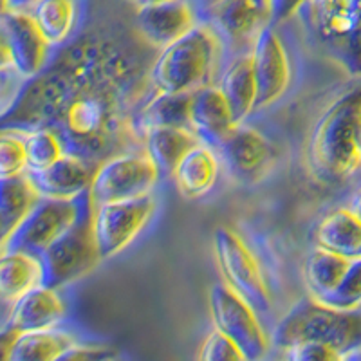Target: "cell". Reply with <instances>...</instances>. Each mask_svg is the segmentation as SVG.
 I'll list each match as a JSON object with an SVG mask.
<instances>
[{
	"mask_svg": "<svg viewBox=\"0 0 361 361\" xmlns=\"http://www.w3.org/2000/svg\"><path fill=\"white\" fill-rule=\"evenodd\" d=\"M148 42L137 33L96 29L58 47L60 54L33 80L2 114L8 130L53 128L66 152L99 164L130 152L140 141L132 119L152 87L147 62ZM154 89V87H152Z\"/></svg>",
	"mask_w": 361,
	"mask_h": 361,
	"instance_id": "1",
	"label": "cell"
},
{
	"mask_svg": "<svg viewBox=\"0 0 361 361\" xmlns=\"http://www.w3.org/2000/svg\"><path fill=\"white\" fill-rule=\"evenodd\" d=\"M361 83L336 102L316 121L309 143L312 169L329 179H345L361 166Z\"/></svg>",
	"mask_w": 361,
	"mask_h": 361,
	"instance_id": "2",
	"label": "cell"
},
{
	"mask_svg": "<svg viewBox=\"0 0 361 361\" xmlns=\"http://www.w3.org/2000/svg\"><path fill=\"white\" fill-rule=\"evenodd\" d=\"M221 58V35L197 24L188 35L161 49L150 69L154 90L193 94L212 85Z\"/></svg>",
	"mask_w": 361,
	"mask_h": 361,
	"instance_id": "3",
	"label": "cell"
},
{
	"mask_svg": "<svg viewBox=\"0 0 361 361\" xmlns=\"http://www.w3.org/2000/svg\"><path fill=\"white\" fill-rule=\"evenodd\" d=\"M302 341H320L340 350L343 357L361 350V309L347 311L309 296L302 298L273 331L280 350Z\"/></svg>",
	"mask_w": 361,
	"mask_h": 361,
	"instance_id": "4",
	"label": "cell"
},
{
	"mask_svg": "<svg viewBox=\"0 0 361 361\" xmlns=\"http://www.w3.org/2000/svg\"><path fill=\"white\" fill-rule=\"evenodd\" d=\"M307 20L322 49L350 78H361V0H307Z\"/></svg>",
	"mask_w": 361,
	"mask_h": 361,
	"instance_id": "5",
	"label": "cell"
},
{
	"mask_svg": "<svg viewBox=\"0 0 361 361\" xmlns=\"http://www.w3.org/2000/svg\"><path fill=\"white\" fill-rule=\"evenodd\" d=\"M92 217H94V204L92 199H89L78 221L40 255L45 273L44 286L54 289L69 286L89 275L102 262Z\"/></svg>",
	"mask_w": 361,
	"mask_h": 361,
	"instance_id": "6",
	"label": "cell"
},
{
	"mask_svg": "<svg viewBox=\"0 0 361 361\" xmlns=\"http://www.w3.org/2000/svg\"><path fill=\"white\" fill-rule=\"evenodd\" d=\"M159 176V169L145 150L118 154L98 164L89 195L92 204L141 197L154 192Z\"/></svg>",
	"mask_w": 361,
	"mask_h": 361,
	"instance_id": "7",
	"label": "cell"
},
{
	"mask_svg": "<svg viewBox=\"0 0 361 361\" xmlns=\"http://www.w3.org/2000/svg\"><path fill=\"white\" fill-rule=\"evenodd\" d=\"M215 260L224 282L247 300L257 311L266 312L271 307V291L264 279L262 267L243 238L230 228H217L214 235Z\"/></svg>",
	"mask_w": 361,
	"mask_h": 361,
	"instance_id": "8",
	"label": "cell"
},
{
	"mask_svg": "<svg viewBox=\"0 0 361 361\" xmlns=\"http://www.w3.org/2000/svg\"><path fill=\"white\" fill-rule=\"evenodd\" d=\"M209 316L214 327L240 347L247 361H259L269 350V338L257 309L228 283H215L209 291Z\"/></svg>",
	"mask_w": 361,
	"mask_h": 361,
	"instance_id": "9",
	"label": "cell"
},
{
	"mask_svg": "<svg viewBox=\"0 0 361 361\" xmlns=\"http://www.w3.org/2000/svg\"><path fill=\"white\" fill-rule=\"evenodd\" d=\"M156 212L152 193L125 201L94 204V237L102 260H109L127 250L143 231Z\"/></svg>",
	"mask_w": 361,
	"mask_h": 361,
	"instance_id": "10",
	"label": "cell"
},
{
	"mask_svg": "<svg viewBox=\"0 0 361 361\" xmlns=\"http://www.w3.org/2000/svg\"><path fill=\"white\" fill-rule=\"evenodd\" d=\"M90 195L85 192L76 199H47L42 197L27 215L18 230L13 233L2 251L18 250L40 257L51 244L62 237L74 222L78 221L82 209L89 202Z\"/></svg>",
	"mask_w": 361,
	"mask_h": 361,
	"instance_id": "11",
	"label": "cell"
},
{
	"mask_svg": "<svg viewBox=\"0 0 361 361\" xmlns=\"http://www.w3.org/2000/svg\"><path fill=\"white\" fill-rule=\"evenodd\" d=\"M208 15L221 38L238 51H251L264 29L273 27L271 0H215Z\"/></svg>",
	"mask_w": 361,
	"mask_h": 361,
	"instance_id": "12",
	"label": "cell"
},
{
	"mask_svg": "<svg viewBox=\"0 0 361 361\" xmlns=\"http://www.w3.org/2000/svg\"><path fill=\"white\" fill-rule=\"evenodd\" d=\"M2 44L24 80H33L49 63L53 47L29 11H2Z\"/></svg>",
	"mask_w": 361,
	"mask_h": 361,
	"instance_id": "13",
	"label": "cell"
},
{
	"mask_svg": "<svg viewBox=\"0 0 361 361\" xmlns=\"http://www.w3.org/2000/svg\"><path fill=\"white\" fill-rule=\"evenodd\" d=\"M226 169L240 183H257L273 166L275 152L269 141L257 128L235 125L219 145Z\"/></svg>",
	"mask_w": 361,
	"mask_h": 361,
	"instance_id": "14",
	"label": "cell"
},
{
	"mask_svg": "<svg viewBox=\"0 0 361 361\" xmlns=\"http://www.w3.org/2000/svg\"><path fill=\"white\" fill-rule=\"evenodd\" d=\"M255 80H257V109H266L279 102L291 83V63L283 42L275 27L264 29L251 47Z\"/></svg>",
	"mask_w": 361,
	"mask_h": 361,
	"instance_id": "15",
	"label": "cell"
},
{
	"mask_svg": "<svg viewBox=\"0 0 361 361\" xmlns=\"http://www.w3.org/2000/svg\"><path fill=\"white\" fill-rule=\"evenodd\" d=\"M2 322V341H8L17 334L40 329H53L66 318V304L58 289L38 286L25 293L11 307Z\"/></svg>",
	"mask_w": 361,
	"mask_h": 361,
	"instance_id": "16",
	"label": "cell"
},
{
	"mask_svg": "<svg viewBox=\"0 0 361 361\" xmlns=\"http://www.w3.org/2000/svg\"><path fill=\"white\" fill-rule=\"evenodd\" d=\"M195 25H197L195 13L188 0H172L164 4L143 6V8H137V15H135L137 33L156 49H164L173 42L180 40Z\"/></svg>",
	"mask_w": 361,
	"mask_h": 361,
	"instance_id": "17",
	"label": "cell"
},
{
	"mask_svg": "<svg viewBox=\"0 0 361 361\" xmlns=\"http://www.w3.org/2000/svg\"><path fill=\"white\" fill-rule=\"evenodd\" d=\"M98 164L66 152L47 169L27 172L42 197L76 199L89 192Z\"/></svg>",
	"mask_w": 361,
	"mask_h": 361,
	"instance_id": "18",
	"label": "cell"
},
{
	"mask_svg": "<svg viewBox=\"0 0 361 361\" xmlns=\"http://www.w3.org/2000/svg\"><path fill=\"white\" fill-rule=\"evenodd\" d=\"M235 127L230 103L219 85H208L193 92L190 109V130L197 135L202 145L215 147L222 143Z\"/></svg>",
	"mask_w": 361,
	"mask_h": 361,
	"instance_id": "19",
	"label": "cell"
},
{
	"mask_svg": "<svg viewBox=\"0 0 361 361\" xmlns=\"http://www.w3.org/2000/svg\"><path fill=\"white\" fill-rule=\"evenodd\" d=\"M193 94L186 92H164L154 90V94L141 105L132 119V130L143 143L147 132L161 127L190 128V109Z\"/></svg>",
	"mask_w": 361,
	"mask_h": 361,
	"instance_id": "20",
	"label": "cell"
},
{
	"mask_svg": "<svg viewBox=\"0 0 361 361\" xmlns=\"http://www.w3.org/2000/svg\"><path fill=\"white\" fill-rule=\"evenodd\" d=\"M44 264L40 257L27 251H2L0 260V298L11 307L25 293L44 286Z\"/></svg>",
	"mask_w": 361,
	"mask_h": 361,
	"instance_id": "21",
	"label": "cell"
},
{
	"mask_svg": "<svg viewBox=\"0 0 361 361\" xmlns=\"http://www.w3.org/2000/svg\"><path fill=\"white\" fill-rule=\"evenodd\" d=\"M0 186V246H6L18 226L42 201V195L29 173L2 177Z\"/></svg>",
	"mask_w": 361,
	"mask_h": 361,
	"instance_id": "22",
	"label": "cell"
},
{
	"mask_svg": "<svg viewBox=\"0 0 361 361\" xmlns=\"http://www.w3.org/2000/svg\"><path fill=\"white\" fill-rule=\"evenodd\" d=\"M76 343V338L66 331L40 329L17 334L4 345V360L8 361H58Z\"/></svg>",
	"mask_w": 361,
	"mask_h": 361,
	"instance_id": "23",
	"label": "cell"
},
{
	"mask_svg": "<svg viewBox=\"0 0 361 361\" xmlns=\"http://www.w3.org/2000/svg\"><path fill=\"white\" fill-rule=\"evenodd\" d=\"M173 183L186 199H201L217 183L219 161L212 147L199 143L193 147L172 172Z\"/></svg>",
	"mask_w": 361,
	"mask_h": 361,
	"instance_id": "24",
	"label": "cell"
},
{
	"mask_svg": "<svg viewBox=\"0 0 361 361\" xmlns=\"http://www.w3.org/2000/svg\"><path fill=\"white\" fill-rule=\"evenodd\" d=\"M219 87L230 103L235 125L244 123L247 116L257 111V96H259L251 53H244L235 58L222 74Z\"/></svg>",
	"mask_w": 361,
	"mask_h": 361,
	"instance_id": "25",
	"label": "cell"
},
{
	"mask_svg": "<svg viewBox=\"0 0 361 361\" xmlns=\"http://www.w3.org/2000/svg\"><path fill=\"white\" fill-rule=\"evenodd\" d=\"M314 240L316 246L345 259H361V221L350 208L334 209L316 226Z\"/></svg>",
	"mask_w": 361,
	"mask_h": 361,
	"instance_id": "26",
	"label": "cell"
},
{
	"mask_svg": "<svg viewBox=\"0 0 361 361\" xmlns=\"http://www.w3.org/2000/svg\"><path fill=\"white\" fill-rule=\"evenodd\" d=\"M199 143L201 141L190 128L161 127L147 132L143 140V150L154 161L161 173L172 176L179 161Z\"/></svg>",
	"mask_w": 361,
	"mask_h": 361,
	"instance_id": "27",
	"label": "cell"
},
{
	"mask_svg": "<svg viewBox=\"0 0 361 361\" xmlns=\"http://www.w3.org/2000/svg\"><path fill=\"white\" fill-rule=\"evenodd\" d=\"M53 49L62 47L76 31L82 0H37L29 9Z\"/></svg>",
	"mask_w": 361,
	"mask_h": 361,
	"instance_id": "28",
	"label": "cell"
},
{
	"mask_svg": "<svg viewBox=\"0 0 361 361\" xmlns=\"http://www.w3.org/2000/svg\"><path fill=\"white\" fill-rule=\"evenodd\" d=\"M350 262H353L350 259L316 246L309 253L304 266V279L311 296L322 300L331 295L347 273Z\"/></svg>",
	"mask_w": 361,
	"mask_h": 361,
	"instance_id": "29",
	"label": "cell"
},
{
	"mask_svg": "<svg viewBox=\"0 0 361 361\" xmlns=\"http://www.w3.org/2000/svg\"><path fill=\"white\" fill-rule=\"evenodd\" d=\"M25 140V148H27V163L29 172L35 170L47 169L49 164L66 154L60 135L53 128L42 127L29 132H20Z\"/></svg>",
	"mask_w": 361,
	"mask_h": 361,
	"instance_id": "30",
	"label": "cell"
},
{
	"mask_svg": "<svg viewBox=\"0 0 361 361\" xmlns=\"http://www.w3.org/2000/svg\"><path fill=\"white\" fill-rule=\"evenodd\" d=\"M29 172L24 135L17 130H2L0 137V176L13 177Z\"/></svg>",
	"mask_w": 361,
	"mask_h": 361,
	"instance_id": "31",
	"label": "cell"
},
{
	"mask_svg": "<svg viewBox=\"0 0 361 361\" xmlns=\"http://www.w3.org/2000/svg\"><path fill=\"white\" fill-rule=\"evenodd\" d=\"M322 302L347 311L361 309V259H354L350 262L338 288L331 295L322 298Z\"/></svg>",
	"mask_w": 361,
	"mask_h": 361,
	"instance_id": "32",
	"label": "cell"
},
{
	"mask_svg": "<svg viewBox=\"0 0 361 361\" xmlns=\"http://www.w3.org/2000/svg\"><path fill=\"white\" fill-rule=\"evenodd\" d=\"M199 360L204 361H244L246 356L230 336H226L219 329L209 333L199 353Z\"/></svg>",
	"mask_w": 361,
	"mask_h": 361,
	"instance_id": "33",
	"label": "cell"
},
{
	"mask_svg": "<svg viewBox=\"0 0 361 361\" xmlns=\"http://www.w3.org/2000/svg\"><path fill=\"white\" fill-rule=\"evenodd\" d=\"M286 357L293 361H338L343 360V354L334 347L320 341H302L283 349Z\"/></svg>",
	"mask_w": 361,
	"mask_h": 361,
	"instance_id": "34",
	"label": "cell"
},
{
	"mask_svg": "<svg viewBox=\"0 0 361 361\" xmlns=\"http://www.w3.org/2000/svg\"><path fill=\"white\" fill-rule=\"evenodd\" d=\"M118 356L112 347L109 345H99V343H76L63 354L62 360L66 361H99V360H112V357Z\"/></svg>",
	"mask_w": 361,
	"mask_h": 361,
	"instance_id": "35",
	"label": "cell"
},
{
	"mask_svg": "<svg viewBox=\"0 0 361 361\" xmlns=\"http://www.w3.org/2000/svg\"><path fill=\"white\" fill-rule=\"evenodd\" d=\"M307 0H271V8H273V27L282 22L289 20L293 15L304 9Z\"/></svg>",
	"mask_w": 361,
	"mask_h": 361,
	"instance_id": "36",
	"label": "cell"
},
{
	"mask_svg": "<svg viewBox=\"0 0 361 361\" xmlns=\"http://www.w3.org/2000/svg\"><path fill=\"white\" fill-rule=\"evenodd\" d=\"M37 0H2V11H29Z\"/></svg>",
	"mask_w": 361,
	"mask_h": 361,
	"instance_id": "37",
	"label": "cell"
},
{
	"mask_svg": "<svg viewBox=\"0 0 361 361\" xmlns=\"http://www.w3.org/2000/svg\"><path fill=\"white\" fill-rule=\"evenodd\" d=\"M349 208L350 212H353V214L361 221V190H357L356 192V195H354L353 201H350Z\"/></svg>",
	"mask_w": 361,
	"mask_h": 361,
	"instance_id": "38",
	"label": "cell"
},
{
	"mask_svg": "<svg viewBox=\"0 0 361 361\" xmlns=\"http://www.w3.org/2000/svg\"><path fill=\"white\" fill-rule=\"evenodd\" d=\"M137 8H143V6H154V4H164V2H172V0H132Z\"/></svg>",
	"mask_w": 361,
	"mask_h": 361,
	"instance_id": "39",
	"label": "cell"
},
{
	"mask_svg": "<svg viewBox=\"0 0 361 361\" xmlns=\"http://www.w3.org/2000/svg\"><path fill=\"white\" fill-rule=\"evenodd\" d=\"M360 157H361V134H360Z\"/></svg>",
	"mask_w": 361,
	"mask_h": 361,
	"instance_id": "40",
	"label": "cell"
}]
</instances>
